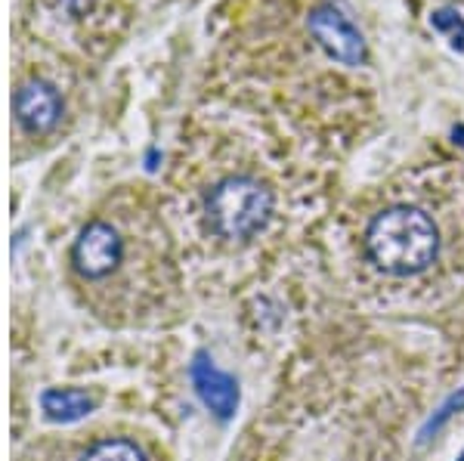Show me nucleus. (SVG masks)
<instances>
[{
  "label": "nucleus",
  "mask_w": 464,
  "mask_h": 461,
  "mask_svg": "<svg viewBox=\"0 0 464 461\" xmlns=\"http://www.w3.org/2000/svg\"><path fill=\"white\" fill-rule=\"evenodd\" d=\"M81 461H146V456L137 443L121 440V437H109V440L90 446Z\"/></svg>",
  "instance_id": "nucleus-8"
},
{
  "label": "nucleus",
  "mask_w": 464,
  "mask_h": 461,
  "mask_svg": "<svg viewBox=\"0 0 464 461\" xmlns=\"http://www.w3.org/2000/svg\"><path fill=\"white\" fill-rule=\"evenodd\" d=\"M41 408L56 425H74L96 408V399L78 388H50L41 393Z\"/></svg>",
  "instance_id": "nucleus-7"
},
{
  "label": "nucleus",
  "mask_w": 464,
  "mask_h": 461,
  "mask_svg": "<svg viewBox=\"0 0 464 461\" xmlns=\"http://www.w3.org/2000/svg\"><path fill=\"white\" fill-rule=\"evenodd\" d=\"M306 28L319 41V47L343 65H362L365 56H369L362 32H359L356 22L341 6L334 4L313 6L310 16H306Z\"/></svg>",
  "instance_id": "nucleus-3"
},
{
  "label": "nucleus",
  "mask_w": 464,
  "mask_h": 461,
  "mask_svg": "<svg viewBox=\"0 0 464 461\" xmlns=\"http://www.w3.org/2000/svg\"><path fill=\"white\" fill-rule=\"evenodd\" d=\"M430 28L440 34H449L455 53H464V16L455 6H440L430 13Z\"/></svg>",
  "instance_id": "nucleus-9"
},
{
  "label": "nucleus",
  "mask_w": 464,
  "mask_h": 461,
  "mask_svg": "<svg viewBox=\"0 0 464 461\" xmlns=\"http://www.w3.org/2000/svg\"><path fill=\"white\" fill-rule=\"evenodd\" d=\"M13 109H16V121L28 133H47L56 128L59 115H63V100H59L53 84L34 78L16 91Z\"/></svg>",
  "instance_id": "nucleus-6"
},
{
  "label": "nucleus",
  "mask_w": 464,
  "mask_h": 461,
  "mask_svg": "<svg viewBox=\"0 0 464 461\" xmlns=\"http://www.w3.org/2000/svg\"><path fill=\"white\" fill-rule=\"evenodd\" d=\"M365 251L387 276H418L440 255V229L421 207H384L365 229Z\"/></svg>",
  "instance_id": "nucleus-1"
},
{
  "label": "nucleus",
  "mask_w": 464,
  "mask_h": 461,
  "mask_svg": "<svg viewBox=\"0 0 464 461\" xmlns=\"http://www.w3.org/2000/svg\"><path fill=\"white\" fill-rule=\"evenodd\" d=\"M124 242L115 226L102 220H93L81 229V235L72 245V264L84 279H102L121 264Z\"/></svg>",
  "instance_id": "nucleus-4"
},
{
  "label": "nucleus",
  "mask_w": 464,
  "mask_h": 461,
  "mask_svg": "<svg viewBox=\"0 0 464 461\" xmlns=\"http://www.w3.org/2000/svg\"><path fill=\"white\" fill-rule=\"evenodd\" d=\"M455 412H464V388H459L455 393H449V397H446V403L440 406L437 412H433L428 421H424L421 434H418V443H428L433 434H440V430L446 427V421L452 418Z\"/></svg>",
  "instance_id": "nucleus-10"
},
{
  "label": "nucleus",
  "mask_w": 464,
  "mask_h": 461,
  "mask_svg": "<svg viewBox=\"0 0 464 461\" xmlns=\"http://www.w3.org/2000/svg\"><path fill=\"white\" fill-rule=\"evenodd\" d=\"M452 143L459 149H464V124H455L452 128Z\"/></svg>",
  "instance_id": "nucleus-11"
},
{
  "label": "nucleus",
  "mask_w": 464,
  "mask_h": 461,
  "mask_svg": "<svg viewBox=\"0 0 464 461\" xmlns=\"http://www.w3.org/2000/svg\"><path fill=\"white\" fill-rule=\"evenodd\" d=\"M459 461H464V456H461V458H459Z\"/></svg>",
  "instance_id": "nucleus-12"
},
{
  "label": "nucleus",
  "mask_w": 464,
  "mask_h": 461,
  "mask_svg": "<svg viewBox=\"0 0 464 461\" xmlns=\"http://www.w3.org/2000/svg\"><path fill=\"white\" fill-rule=\"evenodd\" d=\"M205 214L220 239L251 242L273 220V192L254 177H227L211 189Z\"/></svg>",
  "instance_id": "nucleus-2"
},
{
  "label": "nucleus",
  "mask_w": 464,
  "mask_h": 461,
  "mask_svg": "<svg viewBox=\"0 0 464 461\" xmlns=\"http://www.w3.org/2000/svg\"><path fill=\"white\" fill-rule=\"evenodd\" d=\"M189 378L192 388H196L198 399L205 403L208 412L220 421H229L238 408V381L229 375V371L217 369V362L208 356L205 351L196 353L189 366Z\"/></svg>",
  "instance_id": "nucleus-5"
}]
</instances>
